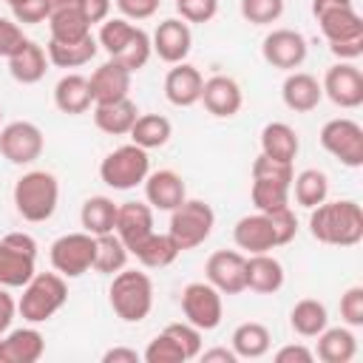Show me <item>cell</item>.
<instances>
[{"instance_id": "47", "label": "cell", "mask_w": 363, "mask_h": 363, "mask_svg": "<svg viewBox=\"0 0 363 363\" xmlns=\"http://www.w3.org/2000/svg\"><path fill=\"white\" fill-rule=\"evenodd\" d=\"M26 43L23 37V28L17 20H9V17H0V57H11L14 51H20V45Z\"/></svg>"}, {"instance_id": "27", "label": "cell", "mask_w": 363, "mask_h": 363, "mask_svg": "<svg viewBox=\"0 0 363 363\" xmlns=\"http://www.w3.org/2000/svg\"><path fill=\"white\" fill-rule=\"evenodd\" d=\"M45 71H48V54H45V48L37 45L34 40H26V43L20 45V51H14V54L9 57V74H11L17 82H23V85L40 82V79L45 77Z\"/></svg>"}, {"instance_id": "51", "label": "cell", "mask_w": 363, "mask_h": 363, "mask_svg": "<svg viewBox=\"0 0 363 363\" xmlns=\"http://www.w3.org/2000/svg\"><path fill=\"white\" fill-rule=\"evenodd\" d=\"M312 360H315V352L306 349L303 343H289L275 352V363H312Z\"/></svg>"}, {"instance_id": "8", "label": "cell", "mask_w": 363, "mask_h": 363, "mask_svg": "<svg viewBox=\"0 0 363 363\" xmlns=\"http://www.w3.org/2000/svg\"><path fill=\"white\" fill-rule=\"evenodd\" d=\"M147 173H150L147 150L133 142L111 150L99 164V179L113 190H133L147 179Z\"/></svg>"}, {"instance_id": "23", "label": "cell", "mask_w": 363, "mask_h": 363, "mask_svg": "<svg viewBox=\"0 0 363 363\" xmlns=\"http://www.w3.org/2000/svg\"><path fill=\"white\" fill-rule=\"evenodd\" d=\"M45 352V337L34 326L11 329L0 337V363H37Z\"/></svg>"}, {"instance_id": "7", "label": "cell", "mask_w": 363, "mask_h": 363, "mask_svg": "<svg viewBox=\"0 0 363 363\" xmlns=\"http://www.w3.org/2000/svg\"><path fill=\"white\" fill-rule=\"evenodd\" d=\"M37 241L28 233H9L0 238V286H26L37 272Z\"/></svg>"}, {"instance_id": "49", "label": "cell", "mask_w": 363, "mask_h": 363, "mask_svg": "<svg viewBox=\"0 0 363 363\" xmlns=\"http://www.w3.org/2000/svg\"><path fill=\"white\" fill-rule=\"evenodd\" d=\"M14 20L23 23V26H34V23H43L48 20V0H23L20 6L11 9Z\"/></svg>"}, {"instance_id": "3", "label": "cell", "mask_w": 363, "mask_h": 363, "mask_svg": "<svg viewBox=\"0 0 363 363\" xmlns=\"http://www.w3.org/2000/svg\"><path fill=\"white\" fill-rule=\"evenodd\" d=\"M111 309L125 323H139L153 309V281L139 269H119L113 272L111 289H108Z\"/></svg>"}, {"instance_id": "31", "label": "cell", "mask_w": 363, "mask_h": 363, "mask_svg": "<svg viewBox=\"0 0 363 363\" xmlns=\"http://www.w3.org/2000/svg\"><path fill=\"white\" fill-rule=\"evenodd\" d=\"M179 244L170 238V233H150L142 244H136L130 250V255H136V261L147 269H164L179 258Z\"/></svg>"}, {"instance_id": "1", "label": "cell", "mask_w": 363, "mask_h": 363, "mask_svg": "<svg viewBox=\"0 0 363 363\" xmlns=\"http://www.w3.org/2000/svg\"><path fill=\"white\" fill-rule=\"evenodd\" d=\"M309 233L320 244L354 247L363 238V210L352 199L320 201L309 213Z\"/></svg>"}, {"instance_id": "56", "label": "cell", "mask_w": 363, "mask_h": 363, "mask_svg": "<svg viewBox=\"0 0 363 363\" xmlns=\"http://www.w3.org/2000/svg\"><path fill=\"white\" fill-rule=\"evenodd\" d=\"M352 0H312V14H320V11H329L335 6H349Z\"/></svg>"}, {"instance_id": "48", "label": "cell", "mask_w": 363, "mask_h": 363, "mask_svg": "<svg viewBox=\"0 0 363 363\" xmlns=\"http://www.w3.org/2000/svg\"><path fill=\"white\" fill-rule=\"evenodd\" d=\"M267 216L272 218V227H275V238H278V247L289 244V241L295 238V233H298V218H295V213H292L289 207H284V210H278V213H267Z\"/></svg>"}, {"instance_id": "59", "label": "cell", "mask_w": 363, "mask_h": 363, "mask_svg": "<svg viewBox=\"0 0 363 363\" xmlns=\"http://www.w3.org/2000/svg\"><path fill=\"white\" fill-rule=\"evenodd\" d=\"M0 337H3V335H0Z\"/></svg>"}, {"instance_id": "15", "label": "cell", "mask_w": 363, "mask_h": 363, "mask_svg": "<svg viewBox=\"0 0 363 363\" xmlns=\"http://www.w3.org/2000/svg\"><path fill=\"white\" fill-rule=\"evenodd\" d=\"M150 48L156 51L159 60L176 65V62H184L190 48H193V34H190V26L182 20V17H167L156 26L153 37H150Z\"/></svg>"}, {"instance_id": "5", "label": "cell", "mask_w": 363, "mask_h": 363, "mask_svg": "<svg viewBox=\"0 0 363 363\" xmlns=\"http://www.w3.org/2000/svg\"><path fill=\"white\" fill-rule=\"evenodd\" d=\"M65 301H68V286L60 272H34V278L23 286L17 312L28 323H45L65 306Z\"/></svg>"}, {"instance_id": "32", "label": "cell", "mask_w": 363, "mask_h": 363, "mask_svg": "<svg viewBox=\"0 0 363 363\" xmlns=\"http://www.w3.org/2000/svg\"><path fill=\"white\" fill-rule=\"evenodd\" d=\"M357 354V340L352 335V329L346 326H326L320 335H318V349H315V357L323 360V363H349L352 357Z\"/></svg>"}, {"instance_id": "6", "label": "cell", "mask_w": 363, "mask_h": 363, "mask_svg": "<svg viewBox=\"0 0 363 363\" xmlns=\"http://www.w3.org/2000/svg\"><path fill=\"white\" fill-rule=\"evenodd\" d=\"M216 224V213L207 201L201 199H184L176 210H170V238L179 244V250H196L199 244H204L213 233Z\"/></svg>"}, {"instance_id": "58", "label": "cell", "mask_w": 363, "mask_h": 363, "mask_svg": "<svg viewBox=\"0 0 363 363\" xmlns=\"http://www.w3.org/2000/svg\"><path fill=\"white\" fill-rule=\"evenodd\" d=\"M0 119H3V111H0Z\"/></svg>"}, {"instance_id": "11", "label": "cell", "mask_w": 363, "mask_h": 363, "mask_svg": "<svg viewBox=\"0 0 363 363\" xmlns=\"http://www.w3.org/2000/svg\"><path fill=\"white\" fill-rule=\"evenodd\" d=\"M182 312H184V320L193 323L196 329L213 332L224 315L221 292L207 281H193L182 289Z\"/></svg>"}, {"instance_id": "12", "label": "cell", "mask_w": 363, "mask_h": 363, "mask_svg": "<svg viewBox=\"0 0 363 363\" xmlns=\"http://www.w3.org/2000/svg\"><path fill=\"white\" fill-rule=\"evenodd\" d=\"M45 147V139H43V130L34 125V122H9L3 130H0V153L11 162V164H31L40 159Z\"/></svg>"}, {"instance_id": "44", "label": "cell", "mask_w": 363, "mask_h": 363, "mask_svg": "<svg viewBox=\"0 0 363 363\" xmlns=\"http://www.w3.org/2000/svg\"><path fill=\"white\" fill-rule=\"evenodd\" d=\"M164 332L182 346V352H184L187 360L199 357V352H201V329H196L193 323L182 320V323H170V326H164Z\"/></svg>"}, {"instance_id": "21", "label": "cell", "mask_w": 363, "mask_h": 363, "mask_svg": "<svg viewBox=\"0 0 363 363\" xmlns=\"http://www.w3.org/2000/svg\"><path fill=\"white\" fill-rule=\"evenodd\" d=\"M201 85H204V77L196 65L176 62L164 77V96L176 108H190L201 99Z\"/></svg>"}, {"instance_id": "22", "label": "cell", "mask_w": 363, "mask_h": 363, "mask_svg": "<svg viewBox=\"0 0 363 363\" xmlns=\"http://www.w3.org/2000/svg\"><path fill=\"white\" fill-rule=\"evenodd\" d=\"M145 184V199L153 210H176L184 199H187V187H184V179L176 173V170H156V173H147V179L142 182Z\"/></svg>"}, {"instance_id": "36", "label": "cell", "mask_w": 363, "mask_h": 363, "mask_svg": "<svg viewBox=\"0 0 363 363\" xmlns=\"http://www.w3.org/2000/svg\"><path fill=\"white\" fill-rule=\"evenodd\" d=\"M230 340H233V352L238 357H247V360L264 357L269 352V343H272L269 329L264 323H258V320H247V323L235 326V332H233Z\"/></svg>"}, {"instance_id": "46", "label": "cell", "mask_w": 363, "mask_h": 363, "mask_svg": "<svg viewBox=\"0 0 363 363\" xmlns=\"http://www.w3.org/2000/svg\"><path fill=\"white\" fill-rule=\"evenodd\" d=\"M340 318L346 326H363V286H349L340 295Z\"/></svg>"}, {"instance_id": "16", "label": "cell", "mask_w": 363, "mask_h": 363, "mask_svg": "<svg viewBox=\"0 0 363 363\" xmlns=\"http://www.w3.org/2000/svg\"><path fill=\"white\" fill-rule=\"evenodd\" d=\"M315 20H318L320 34L326 37L329 48L343 45V43H363V17L354 11V3L320 11V14H315Z\"/></svg>"}, {"instance_id": "52", "label": "cell", "mask_w": 363, "mask_h": 363, "mask_svg": "<svg viewBox=\"0 0 363 363\" xmlns=\"http://www.w3.org/2000/svg\"><path fill=\"white\" fill-rule=\"evenodd\" d=\"M82 11H85V20L94 26V23H105L108 14H111V0H82Z\"/></svg>"}, {"instance_id": "35", "label": "cell", "mask_w": 363, "mask_h": 363, "mask_svg": "<svg viewBox=\"0 0 363 363\" xmlns=\"http://www.w3.org/2000/svg\"><path fill=\"white\" fill-rule=\"evenodd\" d=\"M116 210H119V204H113V199H108V196H91V199L82 204V210H79L82 230L91 233V235L113 233Z\"/></svg>"}, {"instance_id": "26", "label": "cell", "mask_w": 363, "mask_h": 363, "mask_svg": "<svg viewBox=\"0 0 363 363\" xmlns=\"http://www.w3.org/2000/svg\"><path fill=\"white\" fill-rule=\"evenodd\" d=\"M281 96H284V105H286L289 111H295V113H309V111H315V108L320 105L323 88H320V82H318L312 74H306V71H292V74L284 79V85H281Z\"/></svg>"}, {"instance_id": "25", "label": "cell", "mask_w": 363, "mask_h": 363, "mask_svg": "<svg viewBox=\"0 0 363 363\" xmlns=\"http://www.w3.org/2000/svg\"><path fill=\"white\" fill-rule=\"evenodd\" d=\"M88 85H91L94 105H99V102H116V99H125L128 91H130V71L108 60V62H102L88 77Z\"/></svg>"}, {"instance_id": "2", "label": "cell", "mask_w": 363, "mask_h": 363, "mask_svg": "<svg viewBox=\"0 0 363 363\" xmlns=\"http://www.w3.org/2000/svg\"><path fill=\"white\" fill-rule=\"evenodd\" d=\"M96 43H99V48L108 51L111 62L128 68L130 74L139 71V68H145L147 60H150V54H153L147 31L139 28V26H133L125 17H108L102 23V28H99Z\"/></svg>"}, {"instance_id": "54", "label": "cell", "mask_w": 363, "mask_h": 363, "mask_svg": "<svg viewBox=\"0 0 363 363\" xmlns=\"http://www.w3.org/2000/svg\"><path fill=\"white\" fill-rule=\"evenodd\" d=\"M102 363H139V352L125 349V346H113L102 354Z\"/></svg>"}, {"instance_id": "38", "label": "cell", "mask_w": 363, "mask_h": 363, "mask_svg": "<svg viewBox=\"0 0 363 363\" xmlns=\"http://www.w3.org/2000/svg\"><path fill=\"white\" fill-rule=\"evenodd\" d=\"M329 323V315H326V306L315 298H303L292 306L289 312V326L301 335V337H318Z\"/></svg>"}, {"instance_id": "34", "label": "cell", "mask_w": 363, "mask_h": 363, "mask_svg": "<svg viewBox=\"0 0 363 363\" xmlns=\"http://www.w3.org/2000/svg\"><path fill=\"white\" fill-rule=\"evenodd\" d=\"M170 133H173V125H170L167 116H162V113H139L128 136H130L133 145H139L145 150H153V147L167 145Z\"/></svg>"}, {"instance_id": "30", "label": "cell", "mask_w": 363, "mask_h": 363, "mask_svg": "<svg viewBox=\"0 0 363 363\" xmlns=\"http://www.w3.org/2000/svg\"><path fill=\"white\" fill-rule=\"evenodd\" d=\"M54 105H57L62 113H68V116L85 113V111L94 105L88 77H82V74H65V77L54 85Z\"/></svg>"}, {"instance_id": "28", "label": "cell", "mask_w": 363, "mask_h": 363, "mask_svg": "<svg viewBox=\"0 0 363 363\" xmlns=\"http://www.w3.org/2000/svg\"><path fill=\"white\" fill-rule=\"evenodd\" d=\"M136 116H139V108L128 96L125 99H116V102H99V105H94V125L102 133H111V136L130 133Z\"/></svg>"}, {"instance_id": "33", "label": "cell", "mask_w": 363, "mask_h": 363, "mask_svg": "<svg viewBox=\"0 0 363 363\" xmlns=\"http://www.w3.org/2000/svg\"><path fill=\"white\" fill-rule=\"evenodd\" d=\"M301 150V139L295 133V128H289L286 122H267L261 130V153L269 159H281V162H292Z\"/></svg>"}, {"instance_id": "13", "label": "cell", "mask_w": 363, "mask_h": 363, "mask_svg": "<svg viewBox=\"0 0 363 363\" xmlns=\"http://www.w3.org/2000/svg\"><path fill=\"white\" fill-rule=\"evenodd\" d=\"M261 54L272 68L295 71L306 60V37L295 28H272L261 43Z\"/></svg>"}, {"instance_id": "37", "label": "cell", "mask_w": 363, "mask_h": 363, "mask_svg": "<svg viewBox=\"0 0 363 363\" xmlns=\"http://www.w3.org/2000/svg\"><path fill=\"white\" fill-rule=\"evenodd\" d=\"M289 190H295V201H298L301 207L312 210V207H318L320 201H326V196H329V179H326L323 170L306 167V170H301L298 176H292Z\"/></svg>"}, {"instance_id": "57", "label": "cell", "mask_w": 363, "mask_h": 363, "mask_svg": "<svg viewBox=\"0 0 363 363\" xmlns=\"http://www.w3.org/2000/svg\"><path fill=\"white\" fill-rule=\"evenodd\" d=\"M6 3H9V6H11V9H14V6H20V3H23V0H6Z\"/></svg>"}, {"instance_id": "17", "label": "cell", "mask_w": 363, "mask_h": 363, "mask_svg": "<svg viewBox=\"0 0 363 363\" xmlns=\"http://www.w3.org/2000/svg\"><path fill=\"white\" fill-rule=\"evenodd\" d=\"M244 255L238 250H218L207 258L204 264V275L207 284H213L221 295H238L244 292Z\"/></svg>"}, {"instance_id": "20", "label": "cell", "mask_w": 363, "mask_h": 363, "mask_svg": "<svg viewBox=\"0 0 363 363\" xmlns=\"http://www.w3.org/2000/svg\"><path fill=\"white\" fill-rule=\"evenodd\" d=\"M113 233L122 238V244L130 252L136 244H142L153 233V207L145 204V201H125V204H119Z\"/></svg>"}, {"instance_id": "24", "label": "cell", "mask_w": 363, "mask_h": 363, "mask_svg": "<svg viewBox=\"0 0 363 363\" xmlns=\"http://www.w3.org/2000/svg\"><path fill=\"white\" fill-rule=\"evenodd\" d=\"M244 286L258 295H272L284 286V267L269 252H252L244 261Z\"/></svg>"}, {"instance_id": "29", "label": "cell", "mask_w": 363, "mask_h": 363, "mask_svg": "<svg viewBox=\"0 0 363 363\" xmlns=\"http://www.w3.org/2000/svg\"><path fill=\"white\" fill-rule=\"evenodd\" d=\"M96 51H99V43L94 34H88L82 40H68V43L48 40V45H45L48 62L57 68H79V65L91 62L96 57Z\"/></svg>"}, {"instance_id": "9", "label": "cell", "mask_w": 363, "mask_h": 363, "mask_svg": "<svg viewBox=\"0 0 363 363\" xmlns=\"http://www.w3.org/2000/svg\"><path fill=\"white\" fill-rule=\"evenodd\" d=\"M94 244L96 238L91 233H65L51 244V267L62 278H79L94 267Z\"/></svg>"}, {"instance_id": "55", "label": "cell", "mask_w": 363, "mask_h": 363, "mask_svg": "<svg viewBox=\"0 0 363 363\" xmlns=\"http://www.w3.org/2000/svg\"><path fill=\"white\" fill-rule=\"evenodd\" d=\"M204 363H235L238 354L233 349H224V346H216V349H207V352H199Z\"/></svg>"}, {"instance_id": "45", "label": "cell", "mask_w": 363, "mask_h": 363, "mask_svg": "<svg viewBox=\"0 0 363 363\" xmlns=\"http://www.w3.org/2000/svg\"><path fill=\"white\" fill-rule=\"evenodd\" d=\"M184 23H210L218 11V0H176Z\"/></svg>"}, {"instance_id": "19", "label": "cell", "mask_w": 363, "mask_h": 363, "mask_svg": "<svg viewBox=\"0 0 363 363\" xmlns=\"http://www.w3.org/2000/svg\"><path fill=\"white\" fill-rule=\"evenodd\" d=\"M233 241L238 250L244 252H269L278 247V238H275V227H272V218L267 213H252V216H241L233 227Z\"/></svg>"}, {"instance_id": "10", "label": "cell", "mask_w": 363, "mask_h": 363, "mask_svg": "<svg viewBox=\"0 0 363 363\" xmlns=\"http://www.w3.org/2000/svg\"><path fill=\"white\" fill-rule=\"evenodd\" d=\"M320 145L329 156H335L346 167L363 164V128L349 116L329 119L320 128Z\"/></svg>"}, {"instance_id": "43", "label": "cell", "mask_w": 363, "mask_h": 363, "mask_svg": "<svg viewBox=\"0 0 363 363\" xmlns=\"http://www.w3.org/2000/svg\"><path fill=\"white\" fill-rule=\"evenodd\" d=\"M284 14V0H241V17L252 26H269Z\"/></svg>"}, {"instance_id": "40", "label": "cell", "mask_w": 363, "mask_h": 363, "mask_svg": "<svg viewBox=\"0 0 363 363\" xmlns=\"http://www.w3.org/2000/svg\"><path fill=\"white\" fill-rule=\"evenodd\" d=\"M250 199H252V204H255L258 213H278V210L289 207V187L286 184H278V182L252 179Z\"/></svg>"}, {"instance_id": "53", "label": "cell", "mask_w": 363, "mask_h": 363, "mask_svg": "<svg viewBox=\"0 0 363 363\" xmlns=\"http://www.w3.org/2000/svg\"><path fill=\"white\" fill-rule=\"evenodd\" d=\"M14 312H17L14 298L6 292V286H0V335L9 332V326H11V320H14Z\"/></svg>"}, {"instance_id": "42", "label": "cell", "mask_w": 363, "mask_h": 363, "mask_svg": "<svg viewBox=\"0 0 363 363\" xmlns=\"http://www.w3.org/2000/svg\"><path fill=\"white\" fill-rule=\"evenodd\" d=\"M292 162H281V159H269L264 153L255 156L252 162V179H264V182H278V184H292Z\"/></svg>"}, {"instance_id": "39", "label": "cell", "mask_w": 363, "mask_h": 363, "mask_svg": "<svg viewBox=\"0 0 363 363\" xmlns=\"http://www.w3.org/2000/svg\"><path fill=\"white\" fill-rule=\"evenodd\" d=\"M96 244H94V267L96 272L102 275H113L119 272L125 264H128V247L122 244V238L116 233H105V235H94Z\"/></svg>"}, {"instance_id": "50", "label": "cell", "mask_w": 363, "mask_h": 363, "mask_svg": "<svg viewBox=\"0 0 363 363\" xmlns=\"http://www.w3.org/2000/svg\"><path fill=\"white\" fill-rule=\"evenodd\" d=\"M125 20H147L159 11V0H113Z\"/></svg>"}, {"instance_id": "18", "label": "cell", "mask_w": 363, "mask_h": 363, "mask_svg": "<svg viewBox=\"0 0 363 363\" xmlns=\"http://www.w3.org/2000/svg\"><path fill=\"white\" fill-rule=\"evenodd\" d=\"M204 108L218 116V119H230L241 111L244 105V96H241V85L233 79V77H224V74H216L210 79H204L201 85V99Z\"/></svg>"}, {"instance_id": "14", "label": "cell", "mask_w": 363, "mask_h": 363, "mask_svg": "<svg viewBox=\"0 0 363 363\" xmlns=\"http://www.w3.org/2000/svg\"><path fill=\"white\" fill-rule=\"evenodd\" d=\"M320 88L337 108H360L363 105V74L354 62L332 65L326 71Z\"/></svg>"}, {"instance_id": "4", "label": "cell", "mask_w": 363, "mask_h": 363, "mask_svg": "<svg viewBox=\"0 0 363 363\" xmlns=\"http://www.w3.org/2000/svg\"><path fill=\"white\" fill-rule=\"evenodd\" d=\"M14 207L17 213L31 221V224H40V221H48L57 210V201H60V182L54 173L48 170H28L17 179L14 184Z\"/></svg>"}, {"instance_id": "41", "label": "cell", "mask_w": 363, "mask_h": 363, "mask_svg": "<svg viewBox=\"0 0 363 363\" xmlns=\"http://www.w3.org/2000/svg\"><path fill=\"white\" fill-rule=\"evenodd\" d=\"M142 360H145V363H184L187 357H184L182 346L162 329V332L147 343V349L142 352Z\"/></svg>"}]
</instances>
